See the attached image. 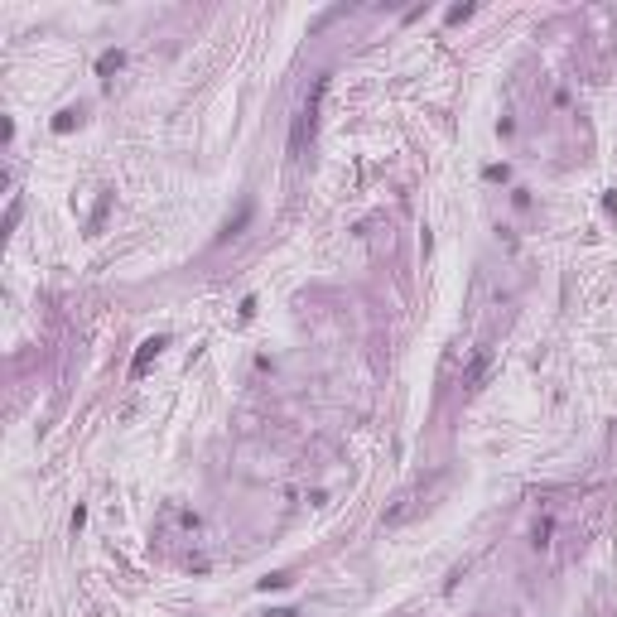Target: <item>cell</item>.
<instances>
[{
  "label": "cell",
  "instance_id": "5",
  "mask_svg": "<svg viewBox=\"0 0 617 617\" xmlns=\"http://www.w3.org/2000/svg\"><path fill=\"white\" fill-rule=\"evenodd\" d=\"M270 617H299V613H295V608H275Z\"/></svg>",
  "mask_w": 617,
  "mask_h": 617
},
{
  "label": "cell",
  "instance_id": "4",
  "mask_svg": "<svg viewBox=\"0 0 617 617\" xmlns=\"http://www.w3.org/2000/svg\"><path fill=\"white\" fill-rule=\"evenodd\" d=\"M121 63H126L121 54H102V63H97V68H102V73H111V68H121Z\"/></svg>",
  "mask_w": 617,
  "mask_h": 617
},
{
  "label": "cell",
  "instance_id": "3",
  "mask_svg": "<svg viewBox=\"0 0 617 617\" xmlns=\"http://www.w3.org/2000/svg\"><path fill=\"white\" fill-rule=\"evenodd\" d=\"M160 348H164V338H150L145 348H140V357H135V367H131V376H145V367L160 357Z\"/></svg>",
  "mask_w": 617,
  "mask_h": 617
},
{
  "label": "cell",
  "instance_id": "2",
  "mask_svg": "<svg viewBox=\"0 0 617 617\" xmlns=\"http://www.w3.org/2000/svg\"><path fill=\"white\" fill-rule=\"evenodd\" d=\"M555 540H560V516H540L536 526H531V550H536V555H550Z\"/></svg>",
  "mask_w": 617,
  "mask_h": 617
},
{
  "label": "cell",
  "instance_id": "6",
  "mask_svg": "<svg viewBox=\"0 0 617 617\" xmlns=\"http://www.w3.org/2000/svg\"><path fill=\"white\" fill-rule=\"evenodd\" d=\"M483 617H492V613H483Z\"/></svg>",
  "mask_w": 617,
  "mask_h": 617
},
{
  "label": "cell",
  "instance_id": "1",
  "mask_svg": "<svg viewBox=\"0 0 617 617\" xmlns=\"http://www.w3.org/2000/svg\"><path fill=\"white\" fill-rule=\"evenodd\" d=\"M323 97H328V73L309 82V92H304V102H299V116H295V131H290V160H304V150H309V140L319 131V107Z\"/></svg>",
  "mask_w": 617,
  "mask_h": 617
}]
</instances>
